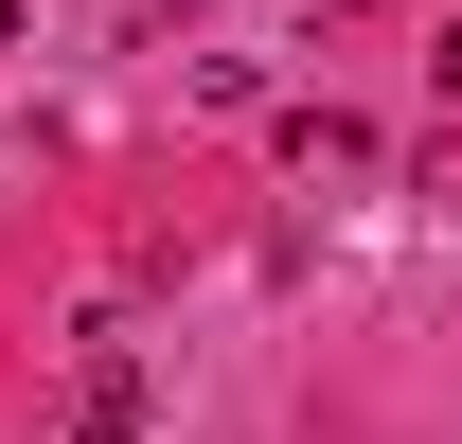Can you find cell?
I'll list each match as a JSON object with an SVG mask.
<instances>
[{
	"instance_id": "6da1fadb",
	"label": "cell",
	"mask_w": 462,
	"mask_h": 444,
	"mask_svg": "<svg viewBox=\"0 0 462 444\" xmlns=\"http://www.w3.org/2000/svg\"><path fill=\"white\" fill-rule=\"evenodd\" d=\"M285 161H302V178H374V161H392V143H374V125H356V107H285Z\"/></svg>"
},
{
	"instance_id": "7a4b0ae2",
	"label": "cell",
	"mask_w": 462,
	"mask_h": 444,
	"mask_svg": "<svg viewBox=\"0 0 462 444\" xmlns=\"http://www.w3.org/2000/svg\"><path fill=\"white\" fill-rule=\"evenodd\" d=\"M71 444H143V374H125L107 338H89V409H71Z\"/></svg>"
},
{
	"instance_id": "3957f363",
	"label": "cell",
	"mask_w": 462,
	"mask_h": 444,
	"mask_svg": "<svg viewBox=\"0 0 462 444\" xmlns=\"http://www.w3.org/2000/svg\"><path fill=\"white\" fill-rule=\"evenodd\" d=\"M427 89H445V107H462V18H445V36H427Z\"/></svg>"
},
{
	"instance_id": "277c9868",
	"label": "cell",
	"mask_w": 462,
	"mask_h": 444,
	"mask_svg": "<svg viewBox=\"0 0 462 444\" xmlns=\"http://www.w3.org/2000/svg\"><path fill=\"white\" fill-rule=\"evenodd\" d=\"M445 214H462V161H445Z\"/></svg>"
}]
</instances>
